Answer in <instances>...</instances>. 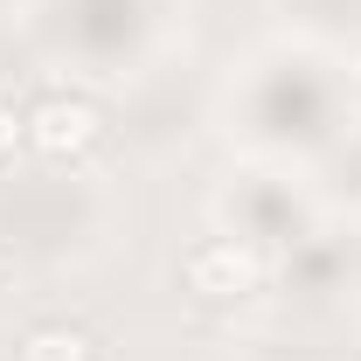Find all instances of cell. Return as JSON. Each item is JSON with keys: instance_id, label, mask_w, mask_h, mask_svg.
Listing matches in <instances>:
<instances>
[{"instance_id": "obj_4", "label": "cell", "mask_w": 361, "mask_h": 361, "mask_svg": "<svg viewBox=\"0 0 361 361\" xmlns=\"http://www.w3.org/2000/svg\"><path fill=\"white\" fill-rule=\"evenodd\" d=\"M14 139H21V126H14V118L0 111V153H14Z\"/></svg>"}, {"instance_id": "obj_3", "label": "cell", "mask_w": 361, "mask_h": 361, "mask_svg": "<svg viewBox=\"0 0 361 361\" xmlns=\"http://www.w3.org/2000/svg\"><path fill=\"white\" fill-rule=\"evenodd\" d=\"M14 361H97V341H90V326H77V319H42V326L21 334Z\"/></svg>"}, {"instance_id": "obj_1", "label": "cell", "mask_w": 361, "mask_h": 361, "mask_svg": "<svg viewBox=\"0 0 361 361\" xmlns=\"http://www.w3.org/2000/svg\"><path fill=\"white\" fill-rule=\"evenodd\" d=\"M97 133H104V111H97L90 97H70V90L35 97L28 118H21V139H28L42 160H77V153L97 146Z\"/></svg>"}, {"instance_id": "obj_5", "label": "cell", "mask_w": 361, "mask_h": 361, "mask_svg": "<svg viewBox=\"0 0 361 361\" xmlns=\"http://www.w3.org/2000/svg\"><path fill=\"white\" fill-rule=\"evenodd\" d=\"M0 271H7V257H0Z\"/></svg>"}, {"instance_id": "obj_2", "label": "cell", "mask_w": 361, "mask_h": 361, "mask_svg": "<svg viewBox=\"0 0 361 361\" xmlns=\"http://www.w3.org/2000/svg\"><path fill=\"white\" fill-rule=\"evenodd\" d=\"M180 278H188L195 299H216L223 306V299H243V292L264 285V257L250 243H236V236H209V243H195L180 257Z\"/></svg>"}]
</instances>
